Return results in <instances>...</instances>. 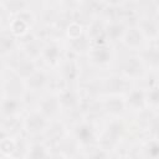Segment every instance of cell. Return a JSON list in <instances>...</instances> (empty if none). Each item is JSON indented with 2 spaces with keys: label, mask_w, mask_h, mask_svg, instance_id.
<instances>
[{
  "label": "cell",
  "mask_w": 159,
  "mask_h": 159,
  "mask_svg": "<svg viewBox=\"0 0 159 159\" xmlns=\"http://www.w3.org/2000/svg\"><path fill=\"white\" fill-rule=\"evenodd\" d=\"M124 132H125V125H124L123 122H120V120H113V122H111L107 125L106 132H104V135L102 137V139L99 142L101 148H103L106 150H109L123 137Z\"/></svg>",
  "instance_id": "6da1fadb"
},
{
  "label": "cell",
  "mask_w": 159,
  "mask_h": 159,
  "mask_svg": "<svg viewBox=\"0 0 159 159\" xmlns=\"http://www.w3.org/2000/svg\"><path fill=\"white\" fill-rule=\"evenodd\" d=\"M47 127H48L47 118L43 114H41L39 111L37 112H31L24 119V128L30 134L42 133V132L46 130Z\"/></svg>",
  "instance_id": "7a4b0ae2"
},
{
  "label": "cell",
  "mask_w": 159,
  "mask_h": 159,
  "mask_svg": "<svg viewBox=\"0 0 159 159\" xmlns=\"http://www.w3.org/2000/svg\"><path fill=\"white\" fill-rule=\"evenodd\" d=\"M73 134H75L76 142L84 147H92L97 142L94 128L89 123H78L75 127Z\"/></svg>",
  "instance_id": "3957f363"
},
{
  "label": "cell",
  "mask_w": 159,
  "mask_h": 159,
  "mask_svg": "<svg viewBox=\"0 0 159 159\" xmlns=\"http://www.w3.org/2000/svg\"><path fill=\"white\" fill-rule=\"evenodd\" d=\"M106 25L103 24V21L101 20H92L88 25V30H87V36L92 43V46L96 45H103L107 43V39H106Z\"/></svg>",
  "instance_id": "277c9868"
},
{
  "label": "cell",
  "mask_w": 159,
  "mask_h": 159,
  "mask_svg": "<svg viewBox=\"0 0 159 159\" xmlns=\"http://www.w3.org/2000/svg\"><path fill=\"white\" fill-rule=\"evenodd\" d=\"M122 72L127 78H138L144 73V63L139 56H130L123 62Z\"/></svg>",
  "instance_id": "5b68a950"
},
{
  "label": "cell",
  "mask_w": 159,
  "mask_h": 159,
  "mask_svg": "<svg viewBox=\"0 0 159 159\" xmlns=\"http://www.w3.org/2000/svg\"><path fill=\"white\" fill-rule=\"evenodd\" d=\"M91 61L98 66L108 65L112 61V50L107 43L92 46L89 50Z\"/></svg>",
  "instance_id": "8992f818"
},
{
  "label": "cell",
  "mask_w": 159,
  "mask_h": 159,
  "mask_svg": "<svg viewBox=\"0 0 159 159\" xmlns=\"http://www.w3.org/2000/svg\"><path fill=\"white\" fill-rule=\"evenodd\" d=\"M135 26L139 29V31L142 32L144 39L148 37V39L155 40L158 37L159 27H158L157 17H154V16H145V17L138 20Z\"/></svg>",
  "instance_id": "52a82bcc"
},
{
  "label": "cell",
  "mask_w": 159,
  "mask_h": 159,
  "mask_svg": "<svg viewBox=\"0 0 159 159\" xmlns=\"http://www.w3.org/2000/svg\"><path fill=\"white\" fill-rule=\"evenodd\" d=\"M130 83L127 78L120 76H111L104 82V89L113 96H118L119 93H124L129 91Z\"/></svg>",
  "instance_id": "ba28073f"
},
{
  "label": "cell",
  "mask_w": 159,
  "mask_h": 159,
  "mask_svg": "<svg viewBox=\"0 0 159 159\" xmlns=\"http://www.w3.org/2000/svg\"><path fill=\"white\" fill-rule=\"evenodd\" d=\"M125 107H130L133 111H143L147 107V96L145 92L140 88H134L128 93Z\"/></svg>",
  "instance_id": "9c48e42d"
},
{
  "label": "cell",
  "mask_w": 159,
  "mask_h": 159,
  "mask_svg": "<svg viewBox=\"0 0 159 159\" xmlns=\"http://www.w3.org/2000/svg\"><path fill=\"white\" fill-rule=\"evenodd\" d=\"M41 56L43 57V60H45V62H46L47 65L55 66V65L61 60L62 48H61V46H60L57 42L51 41V42L43 45Z\"/></svg>",
  "instance_id": "30bf717a"
},
{
  "label": "cell",
  "mask_w": 159,
  "mask_h": 159,
  "mask_svg": "<svg viewBox=\"0 0 159 159\" xmlns=\"http://www.w3.org/2000/svg\"><path fill=\"white\" fill-rule=\"evenodd\" d=\"M50 78H48V75L42 71V70H36L29 78L25 80V87L29 88L30 91H40V89H43L47 83H48Z\"/></svg>",
  "instance_id": "8fae6325"
},
{
  "label": "cell",
  "mask_w": 159,
  "mask_h": 159,
  "mask_svg": "<svg viewBox=\"0 0 159 159\" xmlns=\"http://www.w3.org/2000/svg\"><path fill=\"white\" fill-rule=\"evenodd\" d=\"M57 98L61 108L71 111V109H76L80 106V97L77 92L73 91L72 88H63L57 96Z\"/></svg>",
  "instance_id": "7c38bea8"
},
{
  "label": "cell",
  "mask_w": 159,
  "mask_h": 159,
  "mask_svg": "<svg viewBox=\"0 0 159 159\" xmlns=\"http://www.w3.org/2000/svg\"><path fill=\"white\" fill-rule=\"evenodd\" d=\"M60 108L61 107H60V102H58L57 96L50 94V96L45 97L40 102V109H39V112L41 114H43L48 119V118L55 117L60 112Z\"/></svg>",
  "instance_id": "4fadbf2b"
},
{
  "label": "cell",
  "mask_w": 159,
  "mask_h": 159,
  "mask_svg": "<svg viewBox=\"0 0 159 159\" xmlns=\"http://www.w3.org/2000/svg\"><path fill=\"white\" fill-rule=\"evenodd\" d=\"M122 41L124 42V45H125L127 47L135 50V48H139V47L143 45V42H144V36L142 35V32L139 31V29L134 25V26L127 27Z\"/></svg>",
  "instance_id": "5bb4252c"
},
{
  "label": "cell",
  "mask_w": 159,
  "mask_h": 159,
  "mask_svg": "<svg viewBox=\"0 0 159 159\" xmlns=\"http://www.w3.org/2000/svg\"><path fill=\"white\" fill-rule=\"evenodd\" d=\"M127 30V25L122 20H114L106 25V39L108 41H119L123 39L124 32Z\"/></svg>",
  "instance_id": "9a60e30c"
},
{
  "label": "cell",
  "mask_w": 159,
  "mask_h": 159,
  "mask_svg": "<svg viewBox=\"0 0 159 159\" xmlns=\"http://www.w3.org/2000/svg\"><path fill=\"white\" fill-rule=\"evenodd\" d=\"M22 107L21 99L16 98V97H6L5 99H2V102L0 103V116L4 117H15L20 109Z\"/></svg>",
  "instance_id": "2e32d148"
},
{
  "label": "cell",
  "mask_w": 159,
  "mask_h": 159,
  "mask_svg": "<svg viewBox=\"0 0 159 159\" xmlns=\"http://www.w3.org/2000/svg\"><path fill=\"white\" fill-rule=\"evenodd\" d=\"M36 63L34 62V60H30V58H21L16 62L15 65V68H14V73L21 78V80H26L29 78L35 71H36Z\"/></svg>",
  "instance_id": "e0dca14e"
},
{
  "label": "cell",
  "mask_w": 159,
  "mask_h": 159,
  "mask_svg": "<svg viewBox=\"0 0 159 159\" xmlns=\"http://www.w3.org/2000/svg\"><path fill=\"white\" fill-rule=\"evenodd\" d=\"M103 109L113 116H119L125 111V102L119 96H111L103 102Z\"/></svg>",
  "instance_id": "ac0fdd59"
},
{
  "label": "cell",
  "mask_w": 159,
  "mask_h": 159,
  "mask_svg": "<svg viewBox=\"0 0 159 159\" xmlns=\"http://www.w3.org/2000/svg\"><path fill=\"white\" fill-rule=\"evenodd\" d=\"M92 47V43L86 34V31H83L80 36L75 37V39H70V48L72 52L75 53H86V52H89Z\"/></svg>",
  "instance_id": "d6986e66"
},
{
  "label": "cell",
  "mask_w": 159,
  "mask_h": 159,
  "mask_svg": "<svg viewBox=\"0 0 159 159\" xmlns=\"http://www.w3.org/2000/svg\"><path fill=\"white\" fill-rule=\"evenodd\" d=\"M61 73H62V77H63V80L66 82L73 83V82H76L78 80L80 67H78V65H77V62L75 60H67L62 65Z\"/></svg>",
  "instance_id": "ffe728a7"
},
{
  "label": "cell",
  "mask_w": 159,
  "mask_h": 159,
  "mask_svg": "<svg viewBox=\"0 0 159 159\" xmlns=\"http://www.w3.org/2000/svg\"><path fill=\"white\" fill-rule=\"evenodd\" d=\"M24 88H25V83L16 75H14V77L9 78L6 84H5V92L7 93V97H16V98H19L22 94Z\"/></svg>",
  "instance_id": "44dd1931"
},
{
  "label": "cell",
  "mask_w": 159,
  "mask_h": 159,
  "mask_svg": "<svg viewBox=\"0 0 159 159\" xmlns=\"http://www.w3.org/2000/svg\"><path fill=\"white\" fill-rule=\"evenodd\" d=\"M16 47V37L11 32H4L0 35V53H9Z\"/></svg>",
  "instance_id": "7402d4cb"
},
{
  "label": "cell",
  "mask_w": 159,
  "mask_h": 159,
  "mask_svg": "<svg viewBox=\"0 0 159 159\" xmlns=\"http://www.w3.org/2000/svg\"><path fill=\"white\" fill-rule=\"evenodd\" d=\"M42 48H43V45L36 37L32 41H30V42L24 45V52L26 53L27 58H30V60L39 57L41 55V52H42Z\"/></svg>",
  "instance_id": "603a6c76"
},
{
  "label": "cell",
  "mask_w": 159,
  "mask_h": 159,
  "mask_svg": "<svg viewBox=\"0 0 159 159\" xmlns=\"http://www.w3.org/2000/svg\"><path fill=\"white\" fill-rule=\"evenodd\" d=\"M47 148L42 143L32 144L27 150V159H48Z\"/></svg>",
  "instance_id": "cb8c5ba5"
},
{
  "label": "cell",
  "mask_w": 159,
  "mask_h": 159,
  "mask_svg": "<svg viewBox=\"0 0 159 159\" xmlns=\"http://www.w3.org/2000/svg\"><path fill=\"white\" fill-rule=\"evenodd\" d=\"M1 7L6 11H9L10 14L17 15L25 10H27L29 7V2L26 1H17V0H11V1H5V2H0Z\"/></svg>",
  "instance_id": "d4e9b609"
},
{
  "label": "cell",
  "mask_w": 159,
  "mask_h": 159,
  "mask_svg": "<svg viewBox=\"0 0 159 159\" xmlns=\"http://www.w3.org/2000/svg\"><path fill=\"white\" fill-rule=\"evenodd\" d=\"M46 134L51 142L58 143L65 137V127L61 123H53L46 128Z\"/></svg>",
  "instance_id": "484cf974"
},
{
  "label": "cell",
  "mask_w": 159,
  "mask_h": 159,
  "mask_svg": "<svg viewBox=\"0 0 159 159\" xmlns=\"http://www.w3.org/2000/svg\"><path fill=\"white\" fill-rule=\"evenodd\" d=\"M140 60L143 61V63L145 62V63H148L149 66L157 67V66H158V62H159L158 47H157V46H153V47H149V48L144 50L143 53H142Z\"/></svg>",
  "instance_id": "4316f807"
},
{
  "label": "cell",
  "mask_w": 159,
  "mask_h": 159,
  "mask_svg": "<svg viewBox=\"0 0 159 159\" xmlns=\"http://www.w3.org/2000/svg\"><path fill=\"white\" fill-rule=\"evenodd\" d=\"M76 139L73 140V139H71V140H68V139H65V138H62L60 142H58V148L61 149L60 152V154L61 155H72V154H75L76 153Z\"/></svg>",
  "instance_id": "83f0119b"
},
{
  "label": "cell",
  "mask_w": 159,
  "mask_h": 159,
  "mask_svg": "<svg viewBox=\"0 0 159 159\" xmlns=\"http://www.w3.org/2000/svg\"><path fill=\"white\" fill-rule=\"evenodd\" d=\"M15 140L11 139L10 137H6L0 142V152L4 157H12L15 153Z\"/></svg>",
  "instance_id": "f1b7e54d"
},
{
  "label": "cell",
  "mask_w": 159,
  "mask_h": 159,
  "mask_svg": "<svg viewBox=\"0 0 159 159\" xmlns=\"http://www.w3.org/2000/svg\"><path fill=\"white\" fill-rule=\"evenodd\" d=\"M144 153L149 159H158L159 155V144L157 139H150L145 147H144Z\"/></svg>",
  "instance_id": "f546056e"
},
{
  "label": "cell",
  "mask_w": 159,
  "mask_h": 159,
  "mask_svg": "<svg viewBox=\"0 0 159 159\" xmlns=\"http://www.w3.org/2000/svg\"><path fill=\"white\" fill-rule=\"evenodd\" d=\"M147 96V104L149 103L153 107H158L159 104V88L158 84H154L152 87H149V92L145 93Z\"/></svg>",
  "instance_id": "4dcf8cb0"
},
{
  "label": "cell",
  "mask_w": 159,
  "mask_h": 159,
  "mask_svg": "<svg viewBox=\"0 0 159 159\" xmlns=\"http://www.w3.org/2000/svg\"><path fill=\"white\" fill-rule=\"evenodd\" d=\"M20 122L15 118V117H10V118H7L5 122H4V127H2V129L10 135V133H16L19 129H20Z\"/></svg>",
  "instance_id": "1f68e13d"
},
{
  "label": "cell",
  "mask_w": 159,
  "mask_h": 159,
  "mask_svg": "<svg viewBox=\"0 0 159 159\" xmlns=\"http://www.w3.org/2000/svg\"><path fill=\"white\" fill-rule=\"evenodd\" d=\"M67 32V36L70 39H75L77 36H80L82 32H83V26L80 24V22H76V21H72L65 30Z\"/></svg>",
  "instance_id": "d6a6232c"
},
{
  "label": "cell",
  "mask_w": 159,
  "mask_h": 159,
  "mask_svg": "<svg viewBox=\"0 0 159 159\" xmlns=\"http://www.w3.org/2000/svg\"><path fill=\"white\" fill-rule=\"evenodd\" d=\"M87 159H108V150H106L101 147L93 148L87 154Z\"/></svg>",
  "instance_id": "836d02e7"
},
{
  "label": "cell",
  "mask_w": 159,
  "mask_h": 159,
  "mask_svg": "<svg viewBox=\"0 0 159 159\" xmlns=\"http://www.w3.org/2000/svg\"><path fill=\"white\" fill-rule=\"evenodd\" d=\"M2 70H4V66H2V63H1V61H0V76H1V73H2Z\"/></svg>",
  "instance_id": "e575fe53"
},
{
  "label": "cell",
  "mask_w": 159,
  "mask_h": 159,
  "mask_svg": "<svg viewBox=\"0 0 159 159\" xmlns=\"http://www.w3.org/2000/svg\"><path fill=\"white\" fill-rule=\"evenodd\" d=\"M1 159H14V158L12 157H2Z\"/></svg>",
  "instance_id": "d590c367"
},
{
  "label": "cell",
  "mask_w": 159,
  "mask_h": 159,
  "mask_svg": "<svg viewBox=\"0 0 159 159\" xmlns=\"http://www.w3.org/2000/svg\"><path fill=\"white\" fill-rule=\"evenodd\" d=\"M2 157H4V155H2V154H1V152H0V159H1Z\"/></svg>",
  "instance_id": "8d00e7d4"
},
{
  "label": "cell",
  "mask_w": 159,
  "mask_h": 159,
  "mask_svg": "<svg viewBox=\"0 0 159 159\" xmlns=\"http://www.w3.org/2000/svg\"><path fill=\"white\" fill-rule=\"evenodd\" d=\"M1 9H2V7H1V4H0V10H1Z\"/></svg>",
  "instance_id": "74e56055"
}]
</instances>
